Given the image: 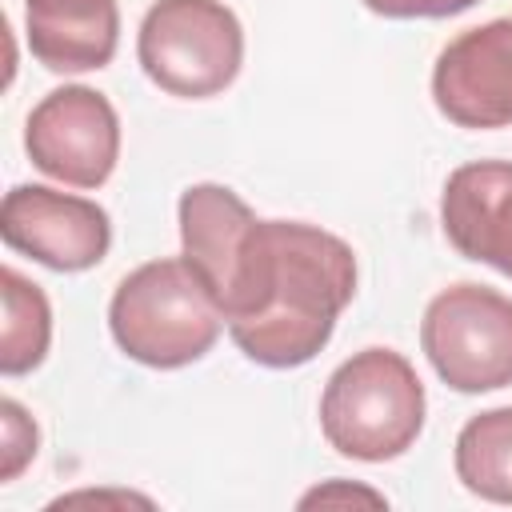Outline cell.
Returning <instances> with one entry per match:
<instances>
[{
  "label": "cell",
  "instance_id": "15",
  "mask_svg": "<svg viewBox=\"0 0 512 512\" xmlns=\"http://www.w3.org/2000/svg\"><path fill=\"white\" fill-rule=\"evenodd\" d=\"M348 500L384 504V496H380V492H372V488H360V484H348V480H332V484L312 488V492L300 500V508H312V504H348Z\"/></svg>",
  "mask_w": 512,
  "mask_h": 512
},
{
  "label": "cell",
  "instance_id": "6",
  "mask_svg": "<svg viewBox=\"0 0 512 512\" xmlns=\"http://www.w3.org/2000/svg\"><path fill=\"white\" fill-rule=\"evenodd\" d=\"M24 152L68 188H100L120 160V116L88 84L52 88L24 120Z\"/></svg>",
  "mask_w": 512,
  "mask_h": 512
},
{
  "label": "cell",
  "instance_id": "9",
  "mask_svg": "<svg viewBox=\"0 0 512 512\" xmlns=\"http://www.w3.org/2000/svg\"><path fill=\"white\" fill-rule=\"evenodd\" d=\"M440 228L464 260L512 280V160L460 164L440 192Z\"/></svg>",
  "mask_w": 512,
  "mask_h": 512
},
{
  "label": "cell",
  "instance_id": "3",
  "mask_svg": "<svg viewBox=\"0 0 512 512\" xmlns=\"http://www.w3.org/2000/svg\"><path fill=\"white\" fill-rule=\"evenodd\" d=\"M428 396L408 356L396 348L352 352L320 392V432L328 448L360 464L404 456L424 432Z\"/></svg>",
  "mask_w": 512,
  "mask_h": 512
},
{
  "label": "cell",
  "instance_id": "10",
  "mask_svg": "<svg viewBox=\"0 0 512 512\" xmlns=\"http://www.w3.org/2000/svg\"><path fill=\"white\" fill-rule=\"evenodd\" d=\"M24 36L48 72H100L120 44L116 0H24Z\"/></svg>",
  "mask_w": 512,
  "mask_h": 512
},
{
  "label": "cell",
  "instance_id": "1",
  "mask_svg": "<svg viewBox=\"0 0 512 512\" xmlns=\"http://www.w3.org/2000/svg\"><path fill=\"white\" fill-rule=\"evenodd\" d=\"M356 296L348 240L304 220H252L216 296L232 344L260 368L316 360Z\"/></svg>",
  "mask_w": 512,
  "mask_h": 512
},
{
  "label": "cell",
  "instance_id": "7",
  "mask_svg": "<svg viewBox=\"0 0 512 512\" xmlns=\"http://www.w3.org/2000/svg\"><path fill=\"white\" fill-rule=\"evenodd\" d=\"M0 236L12 252L32 256L52 272H88L112 248L108 212L48 184H16L0 204Z\"/></svg>",
  "mask_w": 512,
  "mask_h": 512
},
{
  "label": "cell",
  "instance_id": "14",
  "mask_svg": "<svg viewBox=\"0 0 512 512\" xmlns=\"http://www.w3.org/2000/svg\"><path fill=\"white\" fill-rule=\"evenodd\" d=\"M472 4L480 0H364V8L384 20H448L468 12Z\"/></svg>",
  "mask_w": 512,
  "mask_h": 512
},
{
  "label": "cell",
  "instance_id": "2",
  "mask_svg": "<svg viewBox=\"0 0 512 512\" xmlns=\"http://www.w3.org/2000/svg\"><path fill=\"white\" fill-rule=\"evenodd\" d=\"M228 328L208 284L184 256H160L132 268L108 300V332L116 348L156 372L204 360Z\"/></svg>",
  "mask_w": 512,
  "mask_h": 512
},
{
  "label": "cell",
  "instance_id": "8",
  "mask_svg": "<svg viewBox=\"0 0 512 512\" xmlns=\"http://www.w3.org/2000/svg\"><path fill=\"white\" fill-rule=\"evenodd\" d=\"M436 112L472 132L512 124V16L464 28L432 64Z\"/></svg>",
  "mask_w": 512,
  "mask_h": 512
},
{
  "label": "cell",
  "instance_id": "12",
  "mask_svg": "<svg viewBox=\"0 0 512 512\" xmlns=\"http://www.w3.org/2000/svg\"><path fill=\"white\" fill-rule=\"evenodd\" d=\"M4 292V328H0V372L24 376L44 364L52 344V304L40 284H32L24 272L4 264L0 272Z\"/></svg>",
  "mask_w": 512,
  "mask_h": 512
},
{
  "label": "cell",
  "instance_id": "13",
  "mask_svg": "<svg viewBox=\"0 0 512 512\" xmlns=\"http://www.w3.org/2000/svg\"><path fill=\"white\" fill-rule=\"evenodd\" d=\"M0 432H4V464H0V480L12 484L32 460H36V444H40V432H36V420L24 412L20 400H0Z\"/></svg>",
  "mask_w": 512,
  "mask_h": 512
},
{
  "label": "cell",
  "instance_id": "5",
  "mask_svg": "<svg viewBox=\"0 0 512 512\" xmlns=\"http://www.w3.org/2000/svg\"><path fill=\"white\" fill-rule=\"evenodd\" d=\"M420 348L432 372L460 396L512 384V296L488 284H448L420 320Z\"/></svg>",
  "mask_w": 512,
  "mask_h": 512
},
{
  "label": "cell",
  "instance_id": "4",
  "mask_svg": "<svg viewBox=\"0 0 512 512\" xmlns=\"http://www.w3.org/2000/svg\"><path fill=\"white\" fill-rule=\"evenodd\" d=\"M136 60L168 96H220L244 64L240 16L224 0H156L140 20Z\"/></svg>",
  "mask_w": 512,
  "mask_h": 512
},
{
  "label": "cell",
  "instance_id": "11",
  "mask_svg": "<svg viewBox=\"0 0 512 512\" xmlns=\"http://www.w3.org/2000/svg\"><path fill=\"white\" fill-rule=\"evenodd\" d=\"M456 480L492 504H512V404L476 412L452 448Z\"/></svg>",
  "mask_w": 512,
  "mask_h": 512
}]
</instances>
